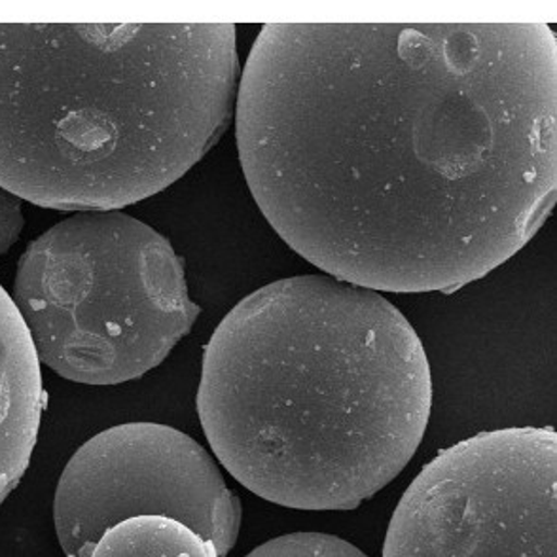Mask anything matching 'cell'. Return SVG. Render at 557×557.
Listing matches in <instances>:
<instances>
[{"instance_id":"cell-8","label":"cell","mask_w":557,"mask_h":557,"mask_svg":"<svg viewBox=\"0 0 557 557\" xmlns=\"http://www.w3.org/2000/svg\"><path fill=\"white\" fill-rule=\"evenodd\" d=\"M89 557H219L211 541L168 516L117 521L97 541Z\"/></svg>"},{"instance_id":"cell-2","label":"cell","mask_w":557,"mask_h":557,"mask_svg":"<svg viewBox=\"0 0 557 557\" xmlns=\"http://www.w3.org/2000/svg\"><path fill=\"white\" fill-rule=\"evenodd\" d=\"M431 408L418 332L382 294L337 278L262 286L203 355L198 413L216 459L293 510L372 499L418 451Z\"/></svg>"},{"instance_id":"cell-10","label":"cell","mask_w":557,"mask_h":557,"mask_svg":"<svg viewBox=\"0 0 557 557\" xmlns=\"http://www.w3.org/2000/svg\"><path fill=\"white\" fill-rule=\"evenodd\" d=\"M23 226L22 199L0 186V257L20 239Z\"/></svg>"},{"instance_id":"cell-7","label":"cell","mask_w":557,"mask_h":557,"mask_svg":"<svg viewBox=\"0 0 557 557\" xmlns=\"http://www.w3.org/2000/svg\"><path fill=\"white\" fill-rule=\"evenodd\" d=\"M42 408L37 352L14 300L0 286V505L29 467Z\"/></svg>"},{"instance_id":"cell-6","label":"cell","mask_w":557,"mask_h":557,"mask_svg":"<svg viewBox=\"0 0 557 557\" xmlns=\"http://www.w3.org/2000/svg\"><path fill=\"white\" fill-rule=\"evenodd\" d=\"M168 516L226 557L242 529V500L206 447L173 426L125 423L97 434L59 478L53 520L69 557H89L107 529Z\"/></svg>"},{"instance_id":"cell-3","label":"cell","mask_w":557,"mask_h":557,"mask_svg":"<svg viewBox=\"0 0 557 557\" xmlns=\"http://www.w3.org/2000/svg\"><path fill=\"white\" fill-rule=\"evenodd\" d=\"M234 23H0V186L120 211L175 184L234 111Z\"/></svg>"},{"instance_id":"cell-1","label":"cell","mask_w":557,"mask_h":557,"mask_svg":"<svg viewBox=\"0 0 557 557\" xmlns=\"http://www.w3.org/2000/svg\"><path fill=\"white\" fill-rule=\"evenodd\" d=\"M546 23H270L237 94L265 221L332 278L455 293L556 206Z\"/></svg>"},{"instance_id":"cell-5","label":"cell","mask_w":557,"mask_h":557,"mask_svg":"<svg viewBox=\"0 0 557 557\" xmlns=\"http://www.w3.org/2000/svg\"><path fill=\"white\" fill-rule=\"evenodd\" d=\"M556 510L554 429L480 433L419 472L383 557H556Z\"/></svg>"},{"instance_id":"cell-4","label":"cell","mask_w":557,"mask_h":557,"mask_svg":"<svg viewBox=\"0 0 557 557\" xmlns=\"http://www.w3.org/2000/svg\"><path fill=\"white\" fill-rule=\"evenodd\" d=\"M12 300L38 362L86 385L160 367L199 315L171 243L122 211L73 214L30 243Z\"/></svg>"},{"instance_id":"cell-9","label":"cell","mask_w":557,"mask_h":557,"mask_svg":"<svg viewBox=\"0 0 557 557\" xmlns=\"http://www.w3.org/2000/svg\"><path fill=\"white\" fill-rule=\"evenodd\" d=\"M245 557H368L355 544L326 533H290L277 536Z\"/></svg>"}]
</instances>
